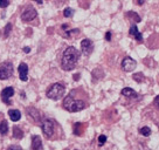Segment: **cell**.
I'll use <instances>...</instances> for the list:
<instances>
[{"instance_id": "4dcf8cb0", "label": "cell", "mask_w": 159, "mask_h": 150, "mask_svg": "<svg viewBox=\"0 0 159 150\" xmlns=\"http://www.w3.org/2000/svg\"><path fill=\"white\" fill-rule=\"evenodd\" d=\"M22 50H24L25 53H30V47H24V49H22Z\"/></svg>"}, {"instance_id": "f546056e", "label": "cell", "mask_w": 159, "mask_h": 150, "mask_svg": "<svg viewBox=\"0 0 159 150\" xmlns=\"http://www.w3.org/2000/svg\"><path fill=\"white\" fill-rule=\"evenodd\" d=\"M144 2H145V0H137V5H139V6H142Z\"/></svg>"}, {"instance_id": "1f68e13d", "label": "cell", "mask_w": 159, "mask_h": 150, "mask_svg": "<svg viewBox=\"0 0 159 150\" xmlns=\"http://www.w3.org/2000/svg\"><path fill=\"white\" fill-rule=\"evenodd\" d=\"M80 79V74H75V76H74V80L75 81H77Z\"/></svg>"}, {"instance_id": "7a4b0ae2", "label": "cell", "mask_w": 159, "mask_h": 150, "mask_svg": "<svg viewBox=\"0 0 159 150\" xmlns=\"http://www.w3.org/2000/svg\"><path fill=\"white\" fill-rule=\"evenodd\" d=\"M62 105L69 113H76V111H80V110H83L84 108H87V103L82 100H76L74 97L73 91L66 96Z\"/></svg>"}, {"instance_id": "2e32d148", "label": "cell", "mask_w": 159, "mask_h": 150, "mask_svg": "<svg viewBox=\"0 0 159 150\" xmlns=\"http://www.w3.org/2000/svg\"><path fill=\"white\" fill-rule=\"evenodd\" d=\"M80 33V30L77 28H73V30H65V38L66 39H70V38H73L75 34H79Z\"/></svg>"}, {"instance_id": "484cf974", "label": "cell", "mask_w": 159, "mask_h": 150, "mask_svg": "<svg viewBox=\"0 0 159 150\" xmlns=\"http://www.w3.org/2000/svg\"><path fill=\"white\" fill-rule=\"evenodd\" d=\"M8 5H10V1L8 0H0V7L1 8H5Z\"/></svg>"}, {"instance_id": "836d02e7", "label": "cell", "mask_w": 159, "mask_h": 150, "mask_svg": "<svg viewBox=\"0 0 159 150\" xmlns=\"http://www.w3.org/2000/svg\"><path fill=\"white\" fill-rule=\"evenodd\" d=\"M145 150H150V149H145Z\"/></svg>"}, {"instance_id": "5bb4252c", "label": "cell", "mask_w": 159, "mask_h": 150, "mask_svg": "<svg viewBox=\"0 0 159 150\" xmlns=\"http://www.w3.org/2000/svg\"><path fill=\"white\" fill-rule=\"evenodd\" d=\"M27 113H28V116L33 119L34 122H40L41 121V117H40V113L39 110H36L35 108H27Z\"/></svg>"}, {"instance_id": "277c9868", "label": "cell", "mask_w": 159, "mask_h": 150, "mask_svg": "<svg viewBox=\"0 0 159 150\" xmlns=\"http://www.w3.org/2000/svg\"><path fill=\"white\" fill-rule=\"evenodd\" d=\"M13 74V65L10 61H5L0 66V80H7Z\"/></svg>"}, {"instance_id": "4316f807", "label": "cell", "mask_w": 159, "mask_h": 150, "mask_svg": "<svg viewBox=\"0 0 159 150\" xmlns=\"http://www.w3.org/2000/svg\"><path fill=\"white\" fill-rule=\"evenodd\" d=\"M153 105L157 108V109L159 110V95H157L156 97H154V100H153Z\"/></svg>"}, {"instance_id": "7402d4cb", "label": "cell", "mask_w": 159, "mask_h": 150, "mask_svg": "<svg viewBox=\"0 0 159 150\" xmlns=\"http://www.w3.org/2000/svg\"><path fill=\"white\" fill-rule=\"evenodd\" d=\"M74 134L76 136L82 135V123H80V122L75 123L74 124Z\"/></svg>"}, {"instance_id": "8992f818", "label": "cell", "mask_w": 159, "mask_h": 150, "mask_svg": "<svg viewBox=\"0 0 159 150\" xmlns=\"http://www.w3.org/2000/svg\"><path fill=\"white\" fill-rule=\"evenodd\" d=\"M81 50H82V54L84 56H89L93 50H94V44L93 41L89 39H83L81 41Z\"/></svg>"}, {"instance_id": "9c48e42d", "label": "cell", "mask_w": 159, "mask_h": 150, "mask_svg": "<svg viewBox=\"0 0 159 150\" xmlns=\"http://www.w3.org/2000/svg\"><path fill=\"white\" fill-rule=\"evenodd\" d=\"M13 95H14V89L12 87H7V88H5V89L1 91V100L6 105H12L11 97Z\"/></svg>"}, {"instance_id": "30bf717a", "label": "cell", "mask_w": 159, "mask_h": 150, "mask_svg": "<svg viewBox=\"0 0 159 150\" xmlns=\"http://www.w3.org/2000/svg\"><path fill=\"white\" fill-rule=\"evenodd\" d=\"M18 72H19V76L21 81H27L28 80V66L25 62H21L18 67Z\"/></svg>"}, {"instance_id": "52a82bcc", "label": "cell", "mask_w": 159, "mask_h": 150, "mask_svg": "<svg viewBox=\"0 0 159 150\" xmlns=\"http://www.w3.org/2000/svg\"><path fill=\"white\" fill-rule=\"evenodd\" d=\"M38 16V12H36V10L35 8H33V7H27L24 12H22V14H21V19H22V21H32L34 20L35 18Z\"/></svg>"}, {"instance_id": "603a6c76", "label": "cell", "mask_w": 159, "mask_h": 150, "mask_svg": "<svg viewBox=\"0 0 159 150\" xmlns=\"http://www.w3.org/2000/svg\"><path fill=\"white\" fill-rule=\"evenodd\" d=\"M73 14H74V10L70 8V7H67V8L63 11V15H65L66 18H69V16H71Z\"/></svg>"}, {"instance_id": "6da1fadb", "label": "cell", "mask_w": 159, "mask_h": 150, "mask_svg": "<svg viewBox=\"0 0 159 150\" xmlns=\"http://www.w3.org/2000/svg\"><path fill=\"white\" fill-rule=\"evenodd\" d=\"M80 59V52L75 47L69 46L67 47L62 54L61 59V68L66 72L73 70L77 65V61Z\"/></svg>"}, {"instance_id": "44dd1931", "label": "cell", "mask_w": 159, "mask_h": 150, "mask_svg": "<svg viewBox=\"0 0 159 150\" xmlns=\"http://www.w3.org/2000/svg\"><path fill=\"white\" fill-rule=\"evenodd\" d=\"M151 133H152V131H151V129H150L149 127H143V128L139 129V134L145 136V137H149V136L151 135Z\"/></svg>"}, {"instance_id": "e0dca14e", "label": "cell", "mask_w": 159, "mask_h": 150, "mask_svg": "<svg viewBox=\"0 0 159 150\" xmlns=\"http://www.w3.org/2000/svg\"><path fill=\"white\" fill-rule=\"evenodd\" d=\"M22 136H24V131L20 129L19 127H13V137L14 138H22Z\"/></svg>"}, {"instance_id": "ac0fdd59", "label": "cell", "mask_w": 159, "mask_h": 150, "mask_svg": "<svg viewBox=\"0 0 159 150\" xmlns=\"http://www.w3.org/2000/svg\"><path fill=\"white\" fill-rule=\"evenodd\" d=\"M132 79L138 83H143L145 81V76L143 75V73H136V74L132 75Z\"/></svg>"}, {"instance_id": "d6986e66", "label": "cell", "mask_w": 159, "mask_h": 150, "mask_svg": "<svg viewBox=\"0 0 159 150\" xmlns=\"http://www.w3.org/2000/svg\"><path fill=\"white\" fill-rule=\"evenodd\" d=\"M125 16H128V18H130V16H131V18H132V20H134V22H136V24H137V22H140V21H142L140 16H139V15L137 14V13H134V12H128V13L125 14Z\"/></svg>"}, {"instance_id": "5b68a950", "label": "cell", "mask_w": 159, "mask_h": 150, "mask_svg": "<svg viewBox=\"0 0 159 150\" xmlns=\"http://www.w3.org/2000/svg\"><path fill=\"white\" fill-rule=\"evenodd\" d=\"M54 128H55V122L50 119H45L41 123V129L43 131L47 137H52L54 134Z\"/></svg>"}, {"instance_id": "f1b7e54d", "label": "cell", "mask_w": 159, "mask_h": 150, "mask_svg": "<svg viewBox=\"0 0 159 150\" xmlns=\"http://www.w3.org/2000/svg\"><path fill=\"white\" fill-rule=\"evenodd\" d=\"M105 40L111 41V32H107V33H105Z\"/></svg>"}, {"instance_id": "3957f363", "label": "cell", "mask_w": 159, "mask_h": 150, "mask_svg": "<svg viewBox=\"0 0 159 150\" xmlns=\"http://www.w3.org/2000/svg\"><path fill=\"white\" fill-rule=\"evenodd\" d=\"M65 91H66L65 86L62 85V83H60V82H56V83L52 85L47 89V97L50 99V100L57 101L65 95Z\"/></svg>"}, {"instance_id": "7c38bea8", "label": "cell", "mask_w": 159, "mask_h": 150, "mask_svg": "<svg viewBox=\"0 0 159 150\" xmlns=\"http://www.w3.org/2000/svg\"><path fill=\"white\" fill-rule=\"evenodd\" d=\"M129 34L131 35V36H134V39H136V40L139 41V42H142V41H143V35H142V33L138 30V27L134 25V24L130 27Z\"/></svg>"}, {"instance_id": "d6a6232c", "label": "cell", "mask_w": 159, "mask_h": 150, "mask_svg": "<svg viewBox=\"0 0 159 150\" xmlns=\"http://www.w3.org/2000/svg\"><path fill=\"white\" fill-rule=\"evenodd\" d=\"M34 1H36V2H38V4H40V5L42 4V0H34Z\"/></svg>"}, {"instance_id": "ffe728a7", "label": "cell", "mask_w": 159, "mask_h": 150, "mask_svg": "<svg viewBox=\"0 0 159 150\" xmlns=\"http://www.w3.org/2000/svg\"><path fill=\"white\" fill-rule=\"evenodd\" d=\"M8 131V124H7V121H2L0 123V134L1 135H6Z\"/></svg>"}, {"instance_id": "d4e9b609", "label": "cell", "mask_w": 159, "mask_h": 150, "mask_svg": "<svg viewBox=\"0 0 159 150\" xmlns=\"http://www.w3.org/2000/svg\"><path fill=\"white\" fill-rule=\"evenodd\" d=\"M105 142H107V136H105V135L99 136V137H98V145H99V147H102Z\"/></svg>"}, {"instance_id": "8fae6325", "label": "cell", "mask_w": 159, "mask_h": 150, "mask_svg": "<svg viewBox=\"0 0 159 150\" xmlns=\"http://www.w3.org/2000/svg\"><path fill=\"white\" fill-rule=\"evenodd\" d=\"M120 94L125 96V97H128V99H138V93L132 89V88H130V87L123 88L122 91H120Z\"/></svg>"}, {"instance_id": "4fadbf2b", "label": "cell", "mask_w": 159, "mask_h": 150, "mask_svg": "<svg viewBox=\"0 0 159 150\" xmlns=\"http://www.w3.org/2000/svg\"><path fill=\"white\" fill-rule=\"evenodd\" d=\"M32 150H43V145L40 136L35 135L32 137Z\"/></svg>"}, {"instance_id": "83f0119b", "label": "cell", "mask_w": 159, "mask_h": 150, "mask_svg": "<svg viewBox=\"0 0 159 150\" xmlns=\"http://www.w3.org/2000/svg\"><path fill=\"white\" fill-rule=\"evenodd\" d=\"M7 150H22V149H21V147H19V145H11Z\"/></svg>"}, {"instance_id": "9a60e30c", "label": "cell", "mask_w": 159, "mask_h": 150, "mask_svg": "<svg viewBox=\"0 0 159 150\" xmlns=\"http://www.w3.org/2000/svg\"><path fill=\"white\" fill-rule=\"evenodd\" d=\"M8 115H10L11 120L14 121V122H16V121H19L20 119H21V113L16 109H11L10 111H8Z\"/></svg>"}, {"instance_id": "cb8c5ba5", "label": "cell", "mask_w": 159, "mask_h": 150, "mask_svg": "<svg viewBox=\"0 0 159 150\" xmlns=\"http://www.w3.org/2000/svg\"><path fill=\"white\" fill-rule=\"evenodd\" d=\"M11 30H12V24H7L5 27V32H4V35H5V38H7L11 33Z\"/></svg>"}, {"instance_id": "ba28073f", "label": "cell", "mask_w": 159, "mask_h": 150, "mask_svg": "<svg viewBox=\"0 0 159 150\" xmlns=\"http://www.w3.org/2000/svg\"><path fill=\"white\" fill-rule=\"evenodd\" d=\"M122 69L124 70V72H132V70L136 68V66H137V62H136V60H134L132 58H130V56H126V58H124L123 59V61H122Z\"/></svg>"}]
</instances>
